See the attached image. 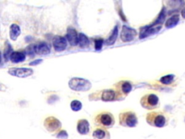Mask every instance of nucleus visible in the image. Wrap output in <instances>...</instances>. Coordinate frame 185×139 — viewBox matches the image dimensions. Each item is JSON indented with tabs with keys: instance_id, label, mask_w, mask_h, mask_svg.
Listing matches in <instances>:
<instances>
[{
	"instance_id": "f257e3e1",
	"label": "nucleus",
	"mask_w": 185,
	"mask_h": 139,
	"mask_svg": "<svg viewBox=\"0 0 185 139\" xmlns=\"http://www.w3.org/2000/svg\"><path fill=\"white\" fill-rule=\"evenodd\" d=\"M91 83L83 78H73L69 81V87L75 91H87L91 89Z\"/></svg>"
},
{
	"instance_id": "f03ea898",
	"label": "nucleus",
	"mask_w": 185,
	"mask_h": 139,
	"mask_svg": "<svg viewBox=\"0 0 185 139\" xmlns=\"http://www.w3.org/2000/svg\"><path fill=\"white\" fill-rule=\"evenodd\" d=\"M119 121L122 126L133 127L137 124V117L132 112H125L119 115Z\"/></svg>"
},
{
	"instance_id": "7ed1b4c3",
	"label": "nucleus",
	"mask_w": 185,
	"mask_h": 139,
	"mask_svg": "<svg viewBox=\"0 0 185 139\" xmlns=\"http://www.w3.org/2000/svg\"><path fill=\"white\" fill-rule=\"evenodd\" d=\"M146 120L150 125L158 127H163L166 122L165 116L156 112H152L147 114Z\"/></svg>"
},
{
	"instance_id": "20e7f679",
	"label": "nucleus",
	"mask_w": 185,
	"mask_h": 139,
	"mask_svg": "<svg viewBox=\"0 0 185 139\" xmlns=\"http://www.w3.org/2000/svg\"><path fill=\"white\" fill-rule=\"evenodd\" d=\"M159 99L156 94H148L142 97L140 104L142 106L147 110H153L158 106Z\"/></svg>"
},
{
	"instance_id": "39448f33",
	"label": "nucleus",
	"mask_w": 185,
	"mask_h": 139,
	"mask_svg": "<svg viewBox=\"0 0 185 139\" xmlns=\"http://www.w3.org/2000/svg\"><path fill=\"white\" fill-rule=\"evenodd\" d=\"M95 122L103 127H109L114 124V117L110 112H103L96 116Z\"/></svg>"
},
{
	"instance_id": "423d86ee",
	"label": "nucleus",
	"mask_w": 185,
	"mask_h": 139,
	"mask_svg": "<svg viewBox=\"0 0 185 139\" xmlns=\"http://www.w3.org/2000/svg\"><path fill=\"white\" fill-rule=\"evenodd\" d=\"M8 73L15 77L27 78L33 74V70L31 68H13L9 70Z\"/></svg>"
},
{
	"instance_id": "0eeeda50",
	"label": "nucleus",
	"mask_w": 185,
	"mask_h": 139,
	"mask_svg": "<svg viewBox=\"0 0 185 139\" xmlns=\"http://www.w3.org/2000/svg\"><path fill=\"white\" fill-rule=\"evenodd\" d=\"M137 35V31L135 29L127 26V25H123L122 30L121 32V39L124 42H130L134 40Z\"/></svg>"
},
{
	"instance_id": "6e6552de",
	"label": "nucleus",
	"mask_w": 185,
	"mask_h": 139,
	"mask_svg": "<svg viewBox=\"0 0 185 139\" xmlns=\"http://www.w3.org/2000/svg\"><path fill=\"white\" fill-rule=\"evenodd\" d=\"M119 86L116 87V95L119 97H121V95H127L132 89V85L129 81H121L117 83Z\"/></svg>"
},
{
	"instance_id": "1a4fd4ad",
	"label": "nucleus",
	"mask_w": 185,
	"mask_h": 139,
	"mask_svg": "<svg viewBox=\"0 0 185 139\" xmlns=\"http://www.w3.org/2000/svg\"><path fill=\"white\" fill-rule=\"evenodd\" d=\"M53 46L57 52H62L65 50L67 46L66 39L61 36H55L53 39Z\"/></svg>"
},
{
	"instance_id": "9d476101",
	"label": "nucleus",
	"mask_w": 185,
	"mask_h": 139,
	"mask_svg": "<svg viewBox=\"0 0 185 139\" xmlns=\"http://www.w3.org/2000/svg\"><path fill=\"white\" fill-rule=\"evenodd\" d=\"M161 28V25H156V26H151V25H147L144 28H141L140 34V39H145L147 36L153 35L160 31Z\"/></svg>"
},
{
	"instance_id": "9b49d317",
	"label": "nucleus",
	"mask_w": 185,
	"mask_h": 139,
	"mask_svg": "<svg viewBox=\"0 0 185 139\" xmlns=\"http://www.w3.org/2000/svg\"><path fill=\"white\" fill-rule=\"evenodd\" d=\"M45 127L48 131L53 132L57 131L62 126V124L59 122V120L54 117H49L45 120Z\"/></svg>"
},
{
	"instance_id": "f8f14e48",
	"label": "nucleus",
	"mask_w": 185,
	"mask_h": 139,
	"mask_svg": "<svg viewBox=\"0 0 185 139\" xmlns=\"http://www.w3.org/2000/svg\"><path fill=\"white\" fill-rule=\"evenodd\" d=\"M67 39L71 46L78 45V34L74 28L69 27L67 32Z\"/></svg>"
},
{
	"instance_id": "ddd939ff",
	"label": "nucleus",
	"mask_w": 185,
	"mask_h": 139,
	"mask_svg": "<svg viewBox=\"0 0 185 139\" xmlns=\"http://www.w3.org/2000/svg\"><path fill=\"white\" fill-rule=\"evenodd\" d=\"M35 53L40 55H46L50 53L51 48L46 42L42 41V42L34 46Z\"/></svg>"
},
{
	"instance_id": "4468645a",
	"label": "nucleus",
	"mask_w": 185,
	"mask_h": 139,
	"mask_svg": "<svg viewBox=\"0 0 185 139\" xmlns=\"http://www.w3.org/2000/svg\"><path fill=\"white\" fill-rule=\"evenodd\" d=\"M77 129H78L79 133L82 134V135H86L90 131V124L87 120H80Z\"/></svg>"
},
{
	"instance_id": "2eb2a0df",
	"label": "nucleus",
	"mask_w": 185,
	"mask_h": 139,
	"mask_svg": "<svg viewBox=\"0 0 185 139\" xmlns=\"http://www.w3.org/2000/svg\"><path fill=\"white\" fill-rule=\"evenodd\" d=\"M117 98L116 91L112 89H106L103 91L101 94V99L104 101H111Z\"/></svg>"
},
{
	"instance_id": "dca6fc26",
	"label": "nucleus",
	"mask_w": 185,
	"mask_h": 139,
	"mask_svg": "<svg viewBox=\"0 0 185 139\" xmlns=\"http://www.w3.org/2000/svg\"><path fill=\"white\" fill-rule=\"evenodd\" d=\"M10 59L13 63L22 62L25 59V53L23 52H13L12 53Z\"/></svg>"
},
{
	"instance_id": "f3484780",
	"label": "nucleus",
	"mask_w": 185,
	"mask_h": 139,
	"mask_svg": "<svg viewBox=\"0 0 185 139\" xmlns=\"http://www.w3.org/2000/svg\"><path fill=\"white\" fill-rule=\"evenodd\" d=\"M21 33L20 28L17 24H13L10 26V36L13 41H16Z\"/></svg>"
},
{
	"instance_id": "a211bd4d",
	"label": "nucleus",
	"mask_w": 185,
	"mask_h": 139,
	"mask_svg": "<svg viewBox=\"0 0 185 139\" xmlns=\"http://www.w3.org/2000/svg\"><path fill=\"white\" fill-rule=\"evenodd\" d=\"M78 44L82 49L88 48L89 44H90V41H89L88 37L84 33H79Z\"/></svg>"
},
{
	"instance_id": "6ab92c4d",
	"label": "nucleus",
	"mask_w": 185,
	"mask_h": 139,
	"mask_svg": "<svg viewBox=\"0 0 185 139\" xmlns=\"http://www.w3.org/2000/svg\"><path fill=\"white\" fill-rule=\"evenodd\" d=\"M118 25H116L115 27H114V28L113 29V31H112L111 33L110 34V36L109 38L106 39V44L108 46H111V45H113L114 43H115V41L117 39V36H118Z\"/></svg>"
},
{
	"instance_id": "aec40b11",
	"label": "nucleus",
	"mask_w": 185,
	"mask_h": 139,
	"mask_svg": "<svg viewBox=\"0 0 185 139\" xmlns=\"http://www.w3.org/2000/svg\"><path fill=\"white\" fill-rule=\"evenodd\" d=\"M179 16L178 15H174L166 20V22L165 23V26L166 28H172L175 26V25H177L178 24V23H179Z\"/></svg>"
},
{
	"instance_id": "412c9836",
	"label": "nucleus",
	"mask_w": 185,
	"mask_h": 139,
	"mask_svg": "<svg viewBox=\"0 0 185 139\" xmlns=\"http://www.w3.org/2000/svg\"><path fill=\"white\" fill-rule=\"evenodd\" d=\"M166 18V8L163 7L162 10L161 11L160 15H158V17L157 18V19L155 20V22L152 23L151 25H150L151 26H156V25H159V24H161L164 21Z\"/></svg>"
},
{
	"instance_id": "4be33fe9",
	"label": "nucleus",
	"mask_w": 185,
	"mask_h": 139,
	"mask_svg": "<svg viewBox=\"0 0 185 139\" xmlns=\"http://www.w3.org/2000/svg\"><path fill=\"white\" fill-rule=\"evenodd\" d=\"M13 52V48H12L9 42H7V45L5 49H4V57L5 61H8V60L10 59V56Z\"/></svg>"
},
{
	"instance_id": "5701e85b",
	"label": "nucleus",
	"mask_w": 185,
	"mask_h": 139,
	"mask_svg": "<svg viewBox=\"0 0 185 139\" xmlns=\"http://www.w3.org/2000/svg\"><path fill=\"white\" fill-rule=\"evenodd\" d=\"M174 75H165V76H163V77L161 78L160 79V82L161 83H163V84H165V85H168V84H171L173 81H174Z\"/></svg>"
},
{
	"instance_id": "b1692460",
	"label": "nucleus",
	"mask_w": 185,
	"mask_h": 139,
	"mask_svg": "<svg viewBox=\"0 0 185 139\" xmlns=\"http://www.w3.org/2000/svg\"><path fill=\"white\" fill-rule=\"evenodd\" d=\"M106 132L103 129H96L95 131H94L93 133V136L95 138L98 139H104L105 137H106Z\"/></svg>"
},
{
	"instance_id": "393cba45",
	"label": "nucleus",
	"mask_w": 185,
	"mask_h": 139,
	"mask_svg": "<svg viewBox=\"0 0 185 139\" xmlns=\"http://www.w3.org/2000/svg\"><path fill=\"white\" fill-rule=\"evenodd\" d=\"M82 103L80 101L78 100H73L70 104V107L74 112H78L82 109Z\"/></svg>"
},
{
	"instance_id": "a878e982",
	"label": "nucleus",
	"mask_w": 185,
	"mask_h": 139,
	"mask_svg": "<svg viewBox=\"0 0 185 139\" xmlns=\"http://www.w3.org/2000/svg\"><path fill=\"white\" fill-rule=\"evenodd\" d=\"M103 44H104V40L102 39L95 40V49L97 51H100L102 49Z\"/></svg>"
},
{
	"instance_id": "bb28decb",
	"label": "nucleus",
	"mask_w": 185,
	"mask_h": 139,
	"mask_svg": "<svg viewBox=\"0 0 185 139\" xmlns=\"http://www.w3.org/2000/svg\"><path fill=\"white\" fill-rule=\"evenodd\" d=\"M57 138L61 139H67L68 138V134H67V133L65 131H62L58 133Z\"/></svg>"
},
{
	"instance_id": "cd10ccee",
	"label": "nucleus",
	"mask_w": 185,
	"mask_h": 139,
	"mask_svg": "<svg viewBox=\"0 0 185 139\" xmlns=\"http://www.w3.org/2000/svg\"><path fill=\"white\" fill-rule=\"evenodd\" d=\"M42 61H43V60H42V59H36V60H35V61H33V62H30V66L37 65V64H41V62H42Z\"/></svg>"
},
{
	"instance_id": "c85d7f7f",
	"label": "nucleus",
	"mask_w": 185,
	"mask_h": 139,
	"mask_svg": "<svg viewBox=\"0 0 185 139\" xmlns=\"http://www.w3.org/2000/svg\"><path fill=\"white\" fill-rule=\"evenodd\" d=\"M182 18L185 19V8L182 10Z\"/></svg>"
},
{
	"instance_id": "c756f323",
	"label": "nucleus",
	"mask_w": 185,
	"mask_h": 139,
	"mask_svg": "<svg viewBox=\"0 0 185 139\" xmlns=\"http://www.w3.org/2000/svg\"><path fill=\"white\" fill-rule=\"evenodd\" d=\"M2 62V54H1V52H0V63H1Z\"/></svg>"
}]
</instances>
